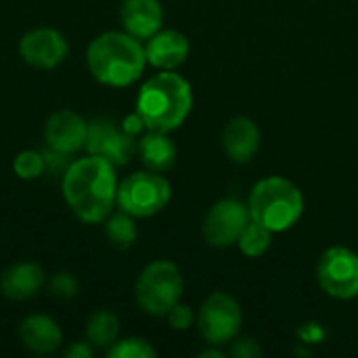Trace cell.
Segmentation results:
<instances>
[{"label": "cell", "instance_id": "obj_16", "mask_svg": "<svg viewBox=\"0 0 358 358\" xmlns=\"http://www.w3.org/2000/svg\"><path fill=\"white\" fill-rule=\"evenodd\" d=\"M260 128L252 117L245 115H237L233 117L224 132H222V147L224 153L231 157V162L235 164H248L254 159V155L260 149Z\"/></svg>", "mask_w": 358, "mask_h": 358}, {"label": "cell", "instance_id": "obj_4", "mask_svg": "<svg viewBox=\"0 0 358 358\" xmlns=\"http://www.w3.org/2000/svg\"><path fill=\"white\" fill-rule=\"evenodd\" d=\"M248 208L252 220L264 224L273 233H285L302 218L304 195L292 180L283 176H266L254 185Z\"/></svg>", "mask_w": 358, "mask_h": 358}, {"label": "cell", "instance_id": "obj_26", "mask_svg": "<svg viewBox=\"0 0 358 358\" xmlns=\"http://www.w3.org/2000/svg\"><path fill=\"white\" fill-rule=\"evenodd\" d=\"M231 355L235 358H258L262 355L260 350V344L252 338H235L233 340V348H231Z\"/></svg>", "mask_w": 358, "mask_h": 358}, {"label": "cell", "instance_id": "obj_15", "mask_svg": "<svg viewBox=\"0 0 358 358\" xmlns=\"http://www.w3.org/2000/svg\"><path fill=\"white\" fill-rule=\"evenodd\" d=\"M191 44L185 34L176 29H159L149 40H145V57L147 65L164 71L178 69L189 57Z\"/></svg>", "mask_w": 358, "mask_h": 358}, {"label": "cell", "instance_id": "obj_20", "mask_svg": "<svg viewBox=\"0 0 358 358\" xmlns=\"http://www.w3.org/2000/svg\"><path fill=\"white\" fill-rule=\"evenodd\" d=\"M105 237L111 248L115 250H130L136 243L138 229H136V218L117 210L111 212L105 218Z\"/></svg>", "mask_w": 358, "mask_h": 358}, {"label": "cell", "instance_id": "obj_17", "mask_svg": "<svg viewBox=\"0 0 358 358\" xmlns=\"http://www.w3.org/2000/svg\"><path fill=\"white\" fill-rule=\"evenodd\" d=\"M120 19L124 31L143 42L162 29L164 8L159 0H124Z\"/></svg>", "mask_w": 358, "mask_h": 358}, {"label": "cell", "instance_id": "obj_2", "mask_svg": "<svg viewBox=\"0 0 358 358\" xmlns=\"http://www.w3.org/2000/svg\"><path fill=\"white\" fill-rule=\"evenodd\" d=\"M90 76L109 88L132 86L147 67L145 44L128 31H103L86 48Z\"/></svg>", "mask_w": 358, "mask_h": 358}, {"label": "cell", "instance_id": "obj_12", "mask_svg": "<svg viewBox=\"0 0 358 358\" xmlns=\"http://www.w3.org/2000/svg\"><path fill=\"white\" fill-rule=\"evenodd\" d=\"M42 134L48 149L71 157L86 147L88 122L71 109H57L44 122Z\"/></svg>", "mask_w": 358, "mask_h": 358}, {"label": "cell", "instance_id": "obj_9", "mask_svg": "<svg viewBox=\"0 0 358 358\" xmlns=\"http://www.w3.org/2000/svg\"><path fill=\"white\" fill-rule=\"evenodd\" d=\"M250 220L252 216H250L248 203L227 197V199L216 201L210 208V212L203 218L201 233H203V239L212 248H231V245H237Z\"/></svg>", "mask_w": 358, "mask_h": 358}, {"label": "cell", "instance_id": "obj_19", "mask_svg": "<svg viewBox=\"0 0 358 358\" xmlns=\"http://www.w3.org/2000/svg\"><path fill=\"white\" fill-rule=\"evenodd\" d=\"M120 338V319L109 308L94 310L86 321V340L96 350H107Z\"/></svg>", "mask_w": 358, "mask_h": 358}, {"label": "cell", "instance_id": "obj_28", "mask_svg": "<svg viewBox=\"0 0 358 358\" xmlns=\"http://www.w3.org/2000/svg\"><path fill=\"white\" fill-rule=\"evenodd\" d=\"M122 128L130 134V136H141L145 130H147V126H145V122H143V117L134 111V113H130V115H126L124 120H122Z\"/></svg>", "mask_w": 358, "mask_h": 358}, {"label": "cell", "instance_id": "obj_11", "mask_svg": "<svg viewBox=\"0 0 358 358\" xmlns=\"http://www.w3.org/2000/svg\"><path fill=\"white\" fill-rule=\"evenodd\" d=\"M21 59L34 69H57L69 55L67 38L55 27H34L19 40Z\"/></svg>", "mask_w": 358, "mask_h": 358}, {"label": "cell", "instance_id": "obj_10", "mask_svg": "<svg viewBox=\"0 0 358 358\" xmlns=\"http://www.w3.org/2000/svg\"><path fill=\"white\" fill-rule=\"evenodd\" d=\"M84 149L90 155H99L111 162L115 168H122L136 153V138L130 136L115 120L94 117L92 122H88V136Z\"/></svg>", "mask_w": 358, "mask_h": 358}, {"label": "cell", "instance_id": "obj_22", "mask_svg": "<svg viewBox=\"0 0 358 358\" xmlns=\"http://www.w3.org/2000/svg\"><path fill=\"white\" fill-rule=\"evenodd\" d=\"M13 172L21 180H38L46 174V159L44 151L23 149L13 159Z\"/></svg>", "mask_w": 358, "mask_h": 358}, {"label": "cell", "instance_id": "obj_23", "mask_svg": "<svg viewBox=\"0 0 358 358\" xmlns=\"http://www.w3.org/2000/svg\"><path fill=\"white\" fill-rule=\"evenodd\" d=\"M155 348L151 346L149 340L145 338H117L115 344H111L107 348V357L109 358H155Z\"/></svg>", "mask_w": 358, "mask_h": 358}, {"label": "cell", "instance_id": "obj_27", "mask_svg": "<svg viewBox=\"0 0 358 358\" xmlns=\"http://www.w3.org/2000/svg\"><path fill=\"white\" fill-rule=\"evenodd\" d=\"M94 346L86 340V342H82V340H78V342H71L69 346H65L63 348V357L67 358H92L94 357Z\"/></svg>", "mask_w": 358, "mask_h": 358}, {"label": "cell", "instance_id": "obj_6", "mask_svg": "<svg viewBox=\"0 0 358 358\" xmlns=\"http://www.w3.org/2000/svg\"><path fill=\"white\" fill-rule=\"evenodd\" d=\"M172 199V185L162 172L138 170L117 185V210L134 218H151L159 214Z\"/></svg>", "mask_w": 358, "mask_h": 358}, {"label": "cell", "instance_id": "obj_29", "mask_svg": "<svg viewBox=\"0 0 358 358\" xmlns=\"http://www.w3.org/2000/svg\"><path fill=\"white\" fill-rule=\"evenodd\" d=\"M300 336H302L304 340L319 342V340H321V336H323V329H321V327H317V323H306V325L300 329Z\"/></svg>", "mask_w": 358, "mask_h": 358}, {"label": "cell", "instance_id": "obj_7", "mask_svg": "<svg viewBox=\"0 0 358 358\" xmlns=\"http://www.w3.org/2000/svg\"><path fill=\"white\" fill-rule=\"evenodd\" d=\"M241 304L227 292L210 294L197 313V329L210 346H222L227 342H233L241 331Z\"/></svg>", "mask_w": 358, "mask_h": 358}, {"label": "cell", "instance_id": "obj_13", "mask_svg": "<svg viewBox=\"0 0 358 358\" xmlns=\"http://www.w3.org/2000/svg\"><path fill=\"white\" fill-rule=\"evenodd\" d=\"M46 281V273L38 262L19 260L2 271L0 294L13 302H27L44 289Z\"/></svg>", "mask_w": 358, "mask_h": 358}, {"label": "cell", "instance_id": "obj_1", "mask_svg": "<svg viewBox=\"0 0 358 358\" xmlns=\"http://www.w3.org/2000/svg\"><path fill=\"white\" fill-rule=\"evenodd\" d=\"M115 166L99 155L69 162L61 176V193L71 214L84 224H101L117 206Z\"/></svg>", "mask_w": 358, "mask_h": 358}, {"label": "cell", "instance_id": "obj_30", "mask_svg": "<svg viewBox=\"0 0 358 358\" xmlns=\"http://www.w3.org/2000/svg\"><path fill=\"white\" fill-rule=\"evenodd\" d=\"M201 358H208V357H216V358H222L224 355L220 352V350H203L201 355H199Z\"/></svg>", "mask_w": 358, "mask_h": 358}, {"label": "cell", "instance_id": "obj_25", "mask_svg": "<svg viewBox=\"0 0 358 358\" xmlns=\"http://www.w3.org/2000/svg\"><path fill=\"white\" fill-rule=\"evenodd\" d=\"M166 319H168V325H170L172 329H176V331H185V329H189V327L195 323V313H193V308H191V306H187V304L178 302V304H174V306L168 310Z\"/></svg>", "mask_w": 358, "mask_h": 358}, {"label": "cell", "instance_id": "obj_8", "mask_svg": "<svg viewBox=\"0 0 358 358\" xmlns=\"http://www.w3.org/2000/svg\"><path fill=\"white\" fill-rule=\"evenodd\" d=\"M317 279L321 289L336 300L357 298L358 254L342 245L325 250L317 264Z\"/></svg>", "mask_w": 358, "mask_h": 358}, {"label": "cell", "instance_id": "obj_14", "mask_svg": "<svg viewBox=\"0 0 358 358\" xmlns=\"http://www.w3.org/2000/svg\"><path fill=\"white\" fill-rule=\"evenodd\" d=\"M19 340L34 355H52L63 346L61 325L44 313H31L19 323Z\"/></svg>", "mask_w": 358, "mask_h": 358}, {"label": "cell", "instance_id": "obj_21", "mask_svg": "<svg viewBox=\"0 0 358 358\" xmlns=\"http://www.w3.org/2000/svg\"><path fill=\"white\" fill-rule=\"evenodd\" d=\"M273 231L266 229L264 224L256 222V220H250L248 227L243 229L237 245L239 250L248 256V258H260L268 252L271 243H273Z\"/></svg>", "mask_w": 358, "mask_h": 358}, {"label": "cell", "instance_id": "obj_18", "mask_svg": "<svg viewBox=\"0 0 358 358\" xmlns=\"http://www.w3.org/2000/svg\"><path fill=\"white\" fill-rule=\"evenodd\" d=\"M136 153L147 170L168 172L176 162V143L162 130H145L136 141Z\"/></svg>", "mask_w": 358, "mask_h": 358}, {"label": "cell", "instance_id": "obj_24", "mask_svg": "<svg viewBox=\"0 0 358 358\" xmlns=\"http://www.w3.org/2000/svg\"><path fill=\"white\" fill-rule=\"evenodd\" d=\"M48 292L50 296L59 298V300H71L78 296L80 292V281L76 279V275L67 273V271H61V273H55L48 281Z\"/></svg>", "mask_w": 358, "mask_h": 358}, {"label": "cell", "instance_id": "obj_3", "mask_svg": "<svg viewBox=\"0 0 358 358\" xmlns=\"http://www.w3.org/2000/svg\"><path fill=\"white\" fill-rule=\"evenodd\" d=\"M191 107L193 88L176 69L153 73L136 94V113L143 117L147 130L172 132L180 128Z\"/></svg>", "mask_w": 358, "mask_h": 358}, {"label": "cell", "instance_id": "obj_5", "mask_svg": "<svg viewBox=\"0 0 358 358\" xmlns=\"http://www.w3.org/2000/svg\"><path fill=\"white\" fill-rule=\"evenodd\" d=\"M185 279L180 268L170 260L149 262L136 277L134 298L143 313L151 317H166L168 310L180 302Z\"/></svg>", "mask_w": 358, "mask_h": 358}]
</instances>
